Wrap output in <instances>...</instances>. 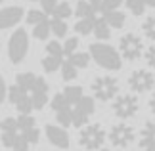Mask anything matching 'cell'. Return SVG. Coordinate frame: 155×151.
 Wrapping results in <instances>:
<instances>
[{
  "label": "cell",
  "instance_id": "obj_34",
  "mask_svg": "<svg viewBox=\"0 0 155 151\" xmlns=\"http://www.w3.org/2000/svg\"><path fill=\"white\" fill-rule=\"evenodd\" d=\"M146 4H147V8H155V0H146Z\"/></svg>",
  "mask_w": 155,
  "mask_h": 151
},
{
  "label": "cell",
  "instance_id": "obj_12",
  "mask_svg": "<svg viewBox=\"0 0 155 151\" xmlns=\"http://www.w3.org/2000/svg\"><path fill=\"white\" fill-rule=\"evenodd\" d=\"M46 138L52 146H56L59 149H69L71 146V140H69V134L65 132L63 126H54V124H48L46 126Z\"/></svg>",
  "mask_w": 155,
  "mask_h": 151
},
{
  "label": "cell",
  "instance_id": "obj_24",
  "mask_svg": "<svg viewBox=\"0 0 155 151\" xmlns=\"http://www.w3.org/2000/svg\"><path fill=\"white\" fill-rule=\"evenodd\" d=\"M77 69L73 63L69 61V59H63V65H61V78L65 82H69V80H75L77 78Z\"/></svg>",
  "mask_w": 155,
  "mask_h": 151
},
{
  "label": "cell",
  "instance_id": "obj_30",
  "mask_svg": "<svg viewBox=\"0 0 155 151\" xmlns=\"http://www.w3.org/2000/svg\"><path fill=\"white\" fill-rule=\"evenodd\" d=\"M38 2H40V8H42L48 15H52L54 11H56V8H58L59 0H38Z\"/></svg>",
  "mask_w": 155,
  "mask_h": 151
},
{
  "label": "cell",
  "instance_id": "obj_8",
  "mask_svg": "<svg viewBox=\"0 0 155 151\" xmlns=\"http://www.w3.org/2000/svg\"><path fill=\"white\" fill-rule=\"evenodd\" d=\"M119 52H121L123 59L127 61H136V59L142 57V52H144V42L136 33H127L123 34L121 40H119Z\"/></svg>",
  "mask_w": 155,
  "mask_h": 151
},
{
  "label": "cell",
  "instance_id": "obj_36",
  "mask_svg": "<svg viewBox=\"0 0 155 151\" xmlns=\"http://www.w3.org/2000/svg\"><path fill=\"white\" fill-rule=\"evenodd\" d=\"M29 2H33V0H29Z\"/></svg>",
  "mask_w": 155,
  "mask_h": 151
},
{
  "label": "cell",
  "instance_id": "obj_32",
  "mask_svg": "<svg viewBox=\"0 0 155 151\" xmlns=\"http://www.w3.org/2000/svg\"><path fill=\"white\" fill-rule=\"evenodd\" d=\"M8 92H10V88L6 86L4 77H0V105L4 103V100H6V96H8Z\"/></svg>",
  "mask_w": 155,
  "mask_h": 151
},
{
  "label": "cell",
  "instance_id": "obj_29",
  "mask_svg": "<svg viewBox=\"0 0 155 151\" xmlns=\"http://www.w3.org/2000/svg\"><path fill=\"white\" fill-rule=\"evenodd\" d=\"M121 4H123V0H102V14L119 10V8H121Z\"/></svg>",
  "mask_w": 155,
  "mask_h": 151
},
{
  "label": "cell",
  "instance_id": "obj_9",
  "mask_svg": "<svg viewBox=\"0 0 155 151\" xmlns=\"http://www.w3.org/2000/svg\"><path fill=\"white\" fill-rule=\"evenodd\" d=\"M111 107H113V113H115L119 119H130L138 113L140 101L134 94H123V96H117Z\"/></svg>",
  "mask_w": 155,
  "mask_h": 151
},
{
  "label": "cell",
  "instance_id": "obj_26",
  "mask_svg": "<svg viewBox=\"0 0 155 151\" xmlns=\"http://www.w3.org/2000/svg\"><path fill=\"white\" fill-rule=\"evenodd\" d=\"M142 31H144L146 38L155 40V14L150 15V17H147V19L144 21V25H142Z\"/></svg>",
  "mask_w": 155,
  "mask_h": 151
},
{
  "label": "cell",
  "instance_id": "obj_14",
  "mask_svg": "<svg viewBox=\"0 0 155 151\" xmlns=\"http://www.w3.org/2000/svg\"><path fill=\"white\" fill-rule=\"evenodd\" d=\"M138 146L142 151H155V119H150L142 126Z\"/></svg>",
  "mask_w": 155,
  "mask_h": 151
},
{
  "label": "cell",
  "instance_id": "obj_22",
  "mask_svg": "<svg viewBox=\"0 0 155 151\" xmlns=\"http://www.w3.org/2000/svg\"><path fill=\"white\" fill-rule=\"evenodd\" d=\"M71 15H73V8H71L67 2H59L58 8H56V11H54L50 17H54V19H65V21H67Z\"/></svg>",
  "mask_w": 155,
  "mask_h": 151
},
{
  "label": "cell",
  "instance_id": "obj_13",
  "mask_svg": "<svg viewBox=\"0 0 155 151\" xmlns=\"http://www.w3.org/2000/svg\"><path fill=\"white\" fill-rule=\"evenodd\" d=\"M23 8L19 6H8V8H2L0 10V29H10L17 25L21 19H23Z\"/></svg>",
  "mask_w": 155,
  "mask_h": 151
},
{
  "label": "cell",
  "instance_id": "obj_20",
  "mask_svg": "<svg viewBox=\"0 0 155 151\" xmlns=\"http://www.w3.org/2000/svg\"><path fill=\"white\" fill-rule=\"evenodd\" d=\"M50 31H52V25H50V19H46L42 23H37L33 25V37L38 38V40H46L50 37Z\"/></svg>",
  "mask_w": 155,
  "mask_h": 151
},
{
  "label": "cell",
  "instance_id": "obj_10",
  "mask_svg": "<svg viewBox=\"0 0 155 151\" xmlns=\"http://www.w3.org/2000/svg\"><path fill=\"white\" fill-rule=\"evenodd\" d=\"M128 86L132 88V92H136V94L150 92L155 86V75L147 69H136V71H132V75L128 77Z\"/></svg>",
  "mask_w": 155,
  "mask_h": 151
},
{
  "label": "cell",
  "instance_id": "obj_19",
  "mask_svg": "<svg viewBox=\"0 0 155 151\" xmlns=\"http://www.w3.org/2000/svg\"><path fill=\"white\" fill-rule=\"evenodd\" d=\"M94 37H96L98 40H107L111 37V27L107 25V21L104 19L102 15L98 17V21H96V27H94Z\"/></svg>",
  "mask_w": 155,
  "mask_h": 151
},
{
  "label": "cell",
  "instance_id": "obj_15",
  "mask_svg": "<svg viewBox=\"0 0 155 151\" xmlns=\"http://www.w3.org/2000/svg\"><path fill=\"white\" fill-rule=\"evenodd\" d=\"M65 56H56V54H46L42 57V69L46 73H56L58 69H61Z\"/></svg>",
  "mask_w": 155,
  "mask_h": 151
},
{
  "label": "cell",
  "instance_id": "obj_16",
  "mask_svg": "<svg viewBox=\"0 0 155 151\" xmlns=\"http://www.w3.org/2000/svg\"><path fill=\"white\" fill-rule=\"evenodd\" d=\"M102 17L107 21V25H109L111 29H123L124 21H127V15H124L123 11H119V10L105 11V14H102Z\"/></svg>",
  "mask_w": 155,
  "mask_h": 151
},
{
  "label": "cell",
  "instance_id": "obj_37",
  "mask_svg": "<svg viewBox=\"0 0 155 151\" xmlns=\"http://www.w3.org/2000/svg\"><path fill=\"white\" fill-rule=\"evenodd\" d=\"M0 2H2V0H0Z\"/></svg>",
  "mask_w": 155,
  "mask_h": 151
},
{
  "label": "cell",
  "instance_id": "obj_23",
  "mask_svg": "<svg viewBox=\"0 0 155 151\" xmlns=\"http://www.w3.org/2000/svg\"><path fill=\"white\" fill-rule=\"evenodd\" d=\"M46 19H50V15L46 14L44 10H29L27 11V23L29 25H37V23H42Z\"/></svg>",
  "mask_w": 155,
  "mask_h": 151
},
{
  "label": "cell",
  "instance_id": "obj_17",
  "mask_svg": "<svg viewBox=\"0 0 155 151\" xmlns=\"http://www.w3.org/2000/svg\"><path fill=\"white\" fill-rule=\"evenodd\" d=\"M90 57H92L90 52L86 54V52H79V50L73 52V54H69V56H65V59H69L77 69H86L88 65H90Z\"/></svg>",
  "mask_w": 155,
  "mask_h": 151
},
{
  "label": "cell",
  "instance_id": "obj_3",
  "mask_svg": "<svg viewBox=\"0 0 155 151\" xmlns=\"http://www.w3.org/2000/svg\"><path fill=\"white\" fill-rule=\"evenodd\" d=\"M0 140L4 147L12 151H27L31 146L38 142L40 132L31 115L19 113V117H8L0 124Z\"/></svg>",
  "mask_w": 155,
  "mask_h": 151
},
{
  "label": "cell",
  "instance_id": "obj_4",
  "mask_svg": "<svg viewBox=\"0 0 155 151\" xmlns=\"http://www.w3.org/2000/svg\"><path fill=\"white\" fill-rule=\"evenodd\" d=\"M90 56L100 67L107 69V71H119L123 65L121 52L115 50L109 44H104V42H92L90 44Z\"/></svg>",
  "mask_w": 155,
  "mask_h": 151
},
{
  "label": "cell",
  "instance_id": "obj_2",
  "mask_svg": "<svg viewBox=\"0 0 155 151\" xmlns=\"http://www.w3.org/2000/svg\"><path fill=\"white\" fill-rule=\"evenodd\" d=\"M48 96H50L48 82L42 77L31 73V71L17 75L8 92L12 105L19 113H25V115L44 109V105L48 103Z\"/></svg>",
  "mask_w": 155,
  "mask_h": 151
},
{
  "label": "cell",
  "instance_id": "obj_31",
  "mask_svg": "<svg viewBox=\"0 0 155 151\" xmlns=\"http://www.w3.org/2000/svg\"><path fill=\"white\" fill-rule=\"evenodd\" d=\"M144 57H146V63L150 65L151 69H155V44H153V46H150V48L146 50Z\"/></svg>",
  "mask_w": 155,
  "mask_h": 151
},
{
  "label": "cell",
  "instance_id": "obj_21",
  "mask_svg": "<svg viewBox=\"0 0 155 151\" xmlns=\"http://www.w3.org/2000/svg\"><path fill=\"white\" fill-rule=\"evenodd\" d=\"M50 25H52V33L56 34V38H63L67 34V21L65 19H54L50 17Z\"/></svg>",
  "mask_w": 155,
  "mask_h": 151
},
{
  "label": "cell",
  "instance_id": "obj_27",
  "mask_svg": "<svg viewBox=\"0 0 155 151\" xmlns=\"http://www.w3.org/2000/svg\"><path fill=\"white\" fill-rule=\"evenodd\" d=\"M46 54H56V56H65V50H63V44L58 40H50L46 44Z\"/></svg>",
  "mask_w": 155,
  "mask_h": 151
},
{
  "label": "cell",
  "instance_id": "obj_33",
  "mask_svg": "<svg viewBox=\"0 0 155 151\" xmlns=\"http://www.w3.org/2000/svg\"><path fill=\"white\" fill-rule=\"evenodd\" d=\"M150 109H151V113L155 115V92L151 94V98H150Z\"/></svg>",
  "mask_w": 155,
  "mask_h": 151
},
{
  "label": "cell",
  "instance_id": "obj_6",
  "mask_svg": "<svg viewBox=\"0 0 155 151\" xmlns=\"http://www.w3.org/2000/svg\"><path fill=\"white\" fill-rule=\"evenodd\" d=\"M104 142H105V130H104V126L98 124V123L86 124L79 134V143L88 151L102 149Z\"/></svg>",
  "mask_w": 155,
  "mask_h": 151
},
{
  "label": "cell",
  "instance_id": "obj_35",
  "mask_svg": "<svg viewBox=\"0 0 155 151\" xmlns=\"http://www.w3.org/2000/svg\"><path fill=\"white\" fill-rule=\"evenodd\" d=\"M96 151H109V149H96Z\"/></svg>",
  "mask_w": 155,
  "mask_h": 151
},
{
  "label": "cell",
  "instance_id": "obj_28",
  "mask_svg": "<svg viewBox=\"0 0 155 151\" xmlns=\"http://www.w3.org/2000/svg\"><path fill=\"white\" fill-rule=\"evenodd\" d=\"M63 50H65V56L77 52V50H79V38H77V37L67 38V40H65V44H63Z\"/></svg>",
  "mask_w": 155,
  "mask_h": 151
},
{
  "label": "cell",
  "instance_id": "obj_18",
  "mask_svg": "<svg viewBox=\"0 0 155 151\" xmlns=\"http://www.w3.org/2000/svg\"><path fill=\"white\" fill-rule=\"evenodd\" d=\"M96 21H98V17H82V19H79L75 25L77 34H92L94 27H96Z\"/></svg>",
  "mask_w": 155,
  "mask_h": 151
},
{
  "label": "cell",
  "instance_id": "obj_25",
  "mask_svg": "<svg viewBox=\"0 0 155 151\" xmlns=\"http://www.w3.org/2000/svg\"><path fill=\"white\" fill-rule=\"evenodd\" d=\"M127 8L132 11V15H142L147 8L146 0H127Z\"/></svg>",
  "mask_w": 155,
  "mask_h": 151
},
{
  "label": "cell",
  "instance_id": "obj_11",
  "mask_svg": "<svg viewBox=\"0 0 155 151\" xmlns=\"http://www.w3.org/2000/svg\"><path fill=\"white\" fill-rule=\"evenodd\" d=\"M109 140H111V143L115 147H127V146H130V143L134 142V128L130 124H127V123H117V124H113L111 126V130H109Z\"/></svg>",
  "mask_w": 155,
  "mask_h": 151
},
{
  "label": "cell",
  "instance_id": "obj_7",
  "mask_svg": "<svg viewBox=\"0 0 155 151\" xmlns=\"http://www.w3.org/2000/svg\"><path fill=\"white\" fill-rule=\"evenodd\" d=\"M119 92V80L111 75H102L92 80V94L100 101H109Z\"/></svg>",
  "mask_w": 155,
  "mask_h": 151
},
{
  "label": "cell",
  "instance_id": "obj_5",
  "mask_svg": "<svg viewBox=\"0 0 155 151\" xmlns=\"http://www.w3.org/2000/svg\"><path fill=\"white\" fill-rule=\"evenodd\" d=\"M29 52V37L25 29H17L8 40V57L14 65H19Z\"/></svg>",
  "mask_w": 155,
  "mask_h": 151
},
{
  "label": "cell",
  "instance_id": "obj_1",
  "mask_svg": "<svg viewBox=\"0 0 155 151\" xmlns=\"http://www.w3.org/2000/svg\"><path fill=\"white\" fill-rule=\"evenodd\" d=\"M52 111L56 113V119L61 126H79L86 124L88 119L96 111V103L94 98L84 94V90L81 86H65L59 94H56L52 98Z\"/></svg>",
  "mask_w": 155,
  "mask_h": 151
}]
</instances>
